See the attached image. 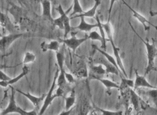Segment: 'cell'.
<instances>
[{
  "label": "cell",
  "mask_w": 157,
  "mask_h": 115,
  "mask_svg": "<svg viewBox=\"0 0 157 115\" xmlns=\"http://www.w3.org/2000/svg\"><path fill=\"white\" fill-rule=\"evenodd\" d=\"M129 24L131 26L132 29L133 30V31L136 33V35L138 36V37L141 39V40L145 44V47H146V50H147V65L146 69H145V72L144 76H145L147 74H149L150 72H152V70H155V58L157 55V49L155 47V40L154 39H152V43L150 44L149 43V41L147 39L146 40H144L141 36H140L138 33H136V31L133 28V27L132 26V24L130 22H129Z\"/></svg>",
  "instance_id": "cell-1"
},
{
  "label": "cell",
  "mask_w": 157,
  "mask_h": 115,
  "mask_svg": "<svg viewBox=\"0 0 157 115\" xmlns=\"http://www.w3.org/2000/svg\"><path fill=\"white\" fill-rule=\"evenodd\" d=\"M11 88V94L10 96V99H9V103H8V105L7 108L4 109L1 113V115H5L8 114L10 113H17L21 115H26V114H37L35 110L33 111H25L22 110L21 108H19L17 105L16 104V101L15 99V89H14L13 87H10Z\"/></svg>",
  "instance_id": "cell-2"
},
{
  "label": "cell",
  "mask_w": 157,
  "mask_h": 115,
  "mask_svg": "<svg viewBox=\"0 0 157 115\" xmlns=\"http://www.w3.org/2000/svg\"><path fill=\"white\" fill-rule=\"evenodd\" d=\"M59 72H60V70L59 69H57V71H56V73L55 74V77H54V80H53V81H52V85H51V87H50V89L48 92V93L46 94V98H45V100L44 102V105H43V106H42V108L40 110V112L39 113V114H43L45 113V111L46 110L48 107L49 105H51L52 101L57 98L55 96V94H53V92H54L55 86H56V85H57V80L59 74Z\"/></svg>",
  "instance_id": "cell-3"
},
{
  "label": "cell",
  "mask_w": 157,
  "mask_h": 115,
  "mask_svg": "<svg viewBox=\"0 0 157 115\" xmlns=\"http://www.w3.org/2000/svg\"><path fill=\"white\" fill-rule=\"evenodd\" d=\"M92 62H93L94 64H101L103 66H105L106 74H113L117 76H119L120 74V70L118 69L110 61H108V59L101 54V55H97L96 57L93 58Z\"/></svg>",
  "instance_id": "cell-4"
},
{
  "label": "cell",
  "mask_w": 157,
  "mask_h": 115,
  "mask_svg": "<svg viewBox=\"0 0 157 115\" xmlns=\"http://www.w3.org/2000/svg\"><path fill=\"white\" fill-rule=\"evenodd\" d=\"M28 33H10L7 35L2 36L0 40V47H1V51L5 52L6 50L9 48V47L11 45L14 41L17 40L21 37L24 36H28Z\"/></svg>",
  "instance_id": "cell-5"
},
{
  "label": "cell",
  "mask_w": 157,
  "mask_h": 115,
  "mask_svg": "<svg viewBox=\"0 0 157 115\" xmlns=\"http://www.w3.org/2000/svg\"><path fill=\"white\" fill-rule=\"evenodd\" d=\"M72 8V6H71L69 8V9H68V10L66 11V12L63 9L62 6L61 4L59 5V6L57 8L59 13L60 14V17L62 18L63 22V24H64V35L63 36L65 38L68 36V35L70 33L72 32V30L73 29V28L71 26V24H70L71 18L68 16V13H69V11L71 10Z\"/></svg>",
  "instance_id": "cell-6"
},
{
  "label": "cell",
  "mask_w": 157,
  "mask_h": 115,
  "mask_svg": "<svg viewBox=\"0 0 157 115\" xmlns=\"http://www.w3.org/2000/svg\"><path fill=\"white\" fill-rule=\"evenodd\" d=\"M88 35H86L85 38H77L75 37V35H73L71 38L64 39V40H61V41L64 44H66L70 49H71L72 51H73V53H75L78 47H79L81 44H83L84 42L88 40Z\"/></svg>",
  "instance_id": "cell-7"
},
{
  "label": "cell",
  "mask_w": 157,
  "mask_h": 115,
  "mask_svg": "<svg viewBox=\"0 0 157 115\" xmlns=\"http://www.w3.org/2000/svg\"><path fill=\"white\" fill-rule=\"evenodd\" d=\"M122 2H123V4H124L126 6H127L129 9H130V10L132 11V13L133 14V16L137 20H138L139 22H141V23L143 24V26H144V29L145 31H148L150 29V27L147 26V24H148L149 25H151V26H152L153 27H155V29L157 30V27H156L155 25H154L153 24L151 23V22H150L149 21L147 20V19L145 18L144 16H143L142 15H141V14L139 13L137 11H136L135 10H134L132 8L131 6H130L127 3H126L124 0H122Z\"/></svg>",
  "instance_id": "cell-8"
},
{
  "label": "cell",
  "mask_w": 157,
  "mask_h": 115,
  "mask_svg": "<svg viewBox=\"0 0 157 115\" xmlns=\"http://www.w3.org/2000/svg\"><path fill=\"white\" fill-rule=\"evenodd\" d=\"M108 40L110 41V43H111V45H112V47H113V53H114V56H115V59H116V60H117V63L118 66H119V67L120 68L121 71V72H122V74L124 75L126 78H127L128 77V75H127V74H126V72H125V70L124 66H123V64L122 63L121 58L120 54H119L120 49L118 48V47H116L115 44H114V43L113 36L108 38Z\"/></svg>",
  "instance_id": "cell-9"
},
{
  "label": "cell",
  "mask_w": 157,
  "mask_h": 115,
  "mask_svg": "<svg viewBox=\"0 0 157 115\" xmlns=\"http://www.w3.org/2000/svg\"><path fill=\"white\" fill-rule=\"evenodd\" d=\"M135 75H136V78H135V80H134V89H136L139 88H146L149 89L157 88L156 87L153 86L148 83V81L146 80L145 76H140L138 74L137 70H135Z\"/></svg>",
  "instance_id": "cell-10"
},
{
  "label": "cell",
  "mask_w": 157,
  "mask_h": 115,
  "mask_svg": "<svg viewBox=\"0 0 157 115\" xmlns=\"http://www.w3.org/2000/svg\"><path fill=\"white\" fill-rule=\"evenodd\" d=\"M75 101H76V92H75V89H72L68 97L65 98V112L61 113V114H70L71 112V108L73 107Z\"/></svg>",
  "instance_id": "cell-11"
},
{
  "label": "cell",
  "mask_w": 157,
  "mask_h": 115,
  "mask_svg": "<svg viewBox=\"0 0 157 115\" xmlns=\"http://www.w3.org/2000/svg\"><path fill=\"white\" fill-rule=\"evenodd\" d=\"M1 25L2 27H4L5 29L10 31V33H16L17 31L19 30V28L14 25L10 22L9 18L3 13H1Z\"/></svg>",
  "instance_id": "cell-12"
},
{
  "label": "cell",
  "mask_w": 157,
  "mask_h": 115,
  "mask_svg": "<svg viewBox=\"0 0 157 115\" xmlns=\"http://www.w3.org/2000/svg\"><path fill=\"white\" fill-rule=\"evenodd\" d=\"M42 5V17L50 22H53L54 19L51 15V3L50 0H42L41 2Z\"/></svg>",
  "instance_id": "cell-13"
},
{
  "label": "cell",
  "mask_w": 157,
  "mask_h": 115,
  "mask_svg": "<svg viewBox=\"0 0 157 115\" xmlns=\"http://www.w3.org/2000/svg\"><path fill=\"white\" fill-rule=\"evenodd\" d=\"M29 67L25 65L23 67V69H22V72L20 74L18 75L17 76H16L15 78H11V79L8 81H0V85H1V87H2V88H6L8 86L13 85V84H15L17 82H18L21 78L26 76L29 74Z\"/></svg>",
  "instance_id": "cell-14"
},
{
  "label": "cell",
  "mask_w": 157,
  "mask_h": 115,
  "mask_svg": "<svg viewBox=\"0 0 157 115\" xmlns=\"http://www.w3.org/2000/svg\"><path fill=\"white\" fill-rule=\"evenodd\" d=\"M130 102L132 104L133 107L136 112H139L141 110V109L143 108V103H144V101L141 100L137 94L134 92L133 89L131 88L130 89Z\"/></svg>",
  "instance_id": "cell-15"
},
{
  "label": "cell",
  "mask_w": 157,
  "mask_h": 115,
  "mask_svg": "<svg viewBox=\"0 0 157 115\" xmlns=\"http://www.w3.org/2000/svg\"><path fill=\"white\" fill-rule=\"evenodd\" d=\"M60 43L57 40H52L50 41L49 43L43 42L41 44V49L43 52H46L47 51H58L59 49Z\"/></svg>",
  "instance_id": "cell-16"
},
{
  "label": "cell",
  "mask_w": 157,
  "mask_h": 115,
  "mask_svg": "<svg viewBox=\"0 0 157 115\" xmlns=\"http://www.w3.org/2000/svg\"><path fill=\"white\" fill-rule=\"evenodd\" d=\"M81 21L80 23L78 24V26L74 27L73 29H78L81 31H84V32H90L92 29H94V28L98 27V24H89L87 23L85 20V17H81Z\"/></svg>",
  "instance_id": "cell-17"
},
{
  "label": "cell",
  "mask_w": 157,
  "mask_h": 115,
  "mask_svg": "<svg viewBox=\"0 0 157 115\" xmlns=\"http://www.w3.org/2000/svg\"><path fill=\"white\" fill-rule=\"evenodd\" d=\"M17 92H18L19 93H20L21 94L24 95V97H26L28 99H29L30 102L33 103V105L35 106V107H39V104H40V103L43 101L45 98L46 97V94H44V95H42L41 97H35L33 96V95L30 94V93H25V92H21V90H19V89H16Z\"/></svg>",
  "instance_id": "cell-18"
},
{
  "label": "cell",
  "mask_w": 157,
  "mask_h": 115,
  "mask_svg": "<svg viewBox=\"0 0 157 115\" xmlns=\"http://www.w3.org/2000/svg\"><path fill=\"white\" fill-rule=\"evenodd\" d=\"M101 1V0H94V4L91 9L89 10L86 11V12H83V13L79 14V15H75L73 18H81V17H88V18H94V17L96 15L97 13V10L98 7L99 6Z\"/></svg>",
  "instance_id": "cell-19"
},
{
  "label": "cell",
  "mask_w": 157,
  "mask_h": 115,
  "mask_svg": "<svg viewBox=\"0 0 157 115\" xmlns=\"http://www.w3.org/2000/svg\"><path fill=\"white\" fill-rule=\"evenodd\" d=\"M92 78H94V79H96L97 80L100 81L101 83L103 85H104L106 89H107V91L108 92V94L110 95V89L112 88H117L118 89H119L120 88V85H118L116 83L113 82V81L110 80L108 79H103V78H101L99 76H92Z\"/></svg>",
  "instance_id": "cell-20"
},
{
  "label": "cell",
  "mask_w": 157,
  "mask_h": 115,
  "mask_svg": "<svg viewBox=\"0 0 157 115\" xmlns=\"http://www.w3.org/2000/svg\"><path fill=\"white\" fill-rule=\"evenodd\" d=\"M96 21H97V23L98 24L97 28H99V30L100 31V34H101V35L102 36V38H103V43L101 44V49L105 50H105H106V42L108 41V40L105 37V31L104 30V28H103L102 23L101 22L99 17L98 15H96Z\"/></svg>",
  "instance_id": "cell-21"
},
{
  "label": "cell",
  "mask_w": 157,
  "mask_h": 115,
  "mask_svg": "<svg viewBox=\"0 0 157 115\" xmlns=\"http://www.w3.org/2000/svg\"><path fill=\"white\" fill-rule=\"evenodd\" d=\"M92 48H94V49H96L98 52L101 53V54H103V55H104V56H105L106 58L108 59V61H110L112 64H114V65L118 69L120 70V71H121L120 68L119 67V66H118L117 63V60H116V59H115V58H113V56H112V55H110L109 54H108V53L106 52V51H105V50H103V49H99V47H97V46H95V45H92Z\"/></svg>",
  "instance_id": "cell-22"
},
{
  "label": "cell",
  "mask_w": 157,
  "mask_h": 115,
  "mask_svg": "<svg viewBox=\"0 0 157 115\" xmlns=\"http://www.w3.org/2000/svg\"><path fill=\"white\" fill-rule=\"evenodd\" d=\"M121 84L119 88V90L121 92L125 90V89H127L128 88H134V80L123 78L122 76H121Z\"/></svg>",
  "instance_id": "cell-23"
},
{
  "label": "cell",
  "mask_w": 157,
  "mask_h": 115,
  "mask_svg": "<svg viewBox=\"0 0 157 115\" xmlns=\"http://www.w3.org/2000/svg\"><path fill=\"white\" fill-rule=\"evenodd\" d=\"M56 58H57V62L59 67L60 71L64 70L63 65L64 62H65V55L63 54V51H56Z\"/></svg>",
  "instance_id": "cell-24"
},
{
  "label": "cell",
  "mask_w": 157,
  "mask_h": 115,
  "mask_svg": "<svg viewBox=\"0 0 157 115\" xmlns=\"http://www.w3.org/2000/svg\"><path fill=\"white\" fill-rule=\"evenodd\" d=\"M91 71L94 73V74H97V76H101L106 74V70L103 67V65L101 64H99V65H93L92 64L90 66Z\"/></svg>",
  "instance_id": "cell-25"
},
{
  "label": "cell",
  "mask_w": 157,
  "mask_h": 115,
  "mask_svg": "<svg viewBox=\"0 0 157 115\" xmlns=\"http://www.w3.org/2000/svg\"><path fill=\"white\" fill-rule=\"evenodd\" d=\"M72 13L71 14V17L77 14H81L83 13L82 7L81 6L78 0H73V5H72Z\"/></svg>",
  "instance_id": "cell-26"
},
{
  "label": "cell",
  "mask_w": 157,
  "mask_h": 115,
  "mask_svg": "<svg viewBox=\"0 0 157 115\" xmlns=\"http://www.w3.org/2000/svg\"><path fill=\"white\" fill-rule=\"evenodd\" d=\"M145 94L152 100V101L157 108V88L150 89L149 90L145 92Z\"/></svg>",
  "instance_id": "cell-27"
},
{
  "label": "cell",
  "mask_w": 157,
  "mask_h": 115,
  "mask_svg": "<svg viewBox=\"0 0 157 115\" xmlns=\"http://www.w3.org/2000/svg\"><path fill=\"white\" fill-rule=\"evenodd\" d=\"M36 59V55L32 52L25 53L23 64H28L34 62Z\"/></svg>",
  "instance_id": "cell-28"
},
{
  "label": "cell",
  "mask_w": 157,
  "mask_h": 115,
  "mask_svg": "<svg viewBox=\"0 0 157 115\" xmlns=\"http://www.w3.org/2000/svg\"><path fill=\"white\" fill-rule=\"evenodd\" d=\"M89 39L92 40H98L100 41L101 43H103V38L101 34H99L97 31H90L88 35Z\"/></svg>",
  "instance_id": "cell-29"
},
{
  "label": "cell",
  "mask_w": 157,
  "mask_h": 115,
  "mask_svg": "<svg viewBox=\"0 0 157 115\" xmlns=\"http://www.w3.org/2000/svg\"><path fill=\"white\" fill-rule=\"evenodd\" d=\"M54 24L55 26H57L59 27V29H60L61 30H64V24H63V22L62 18L59 17V18H56L54 19V21L52 22Z\"/></svg>",
  "instance_id": "cell-30"
},
{
  "label": "cell",
  "mask_w": 157,
  "mask_h": 115,
  "mask_svg": "<svg viewBox=\"0 0 157 115\" xmlns=\"http://www.w3.org/2000/svg\"><path fill=\"white\" fill-rule=\"evenodd\" d=\"M77 75V76L79 78L87 77V76H88V72H87V69L86 66H84L83 67H82L79 70H78Z\"/></svg>",
  "instance_id": "cell-31"
},
{
  "label": "cell",
  "mask_w": 157,
  "mask_h": 115,
  "mask_svg": "<svg viewBox=\"0 0 157 115\" xmlns=\"http://www.w3.org/2000/svg\"><path fill=\"white\" fill-rule=\"evenodd\" d=\"M98 110H99L102 114H111V115H117V114H122V111H117V112H112L108 110H103L101 108H97Z\"/></svg>",
  "instance_id": "cell-32"
},
{
  "label": "cell",
  "mask_w": 157,
  "mask_h": 115,
  "mask_svg": "<svg viewBox=\"0 0 157 115\" xmlns=\"http://www.w3.org/2000/svg\"><path fill=\"white\" fill-rule=\"evenodd\" d=\"M65 76H66L67 82H68L69 84L74 83L75 82L73 76H72L71 74H69V73H67L65 72Z\"/></svg>",
  "instance_id": "cell-33"
},
{
  "label": "cell",
  "mask_w": 157,
  "mask_h": 115,
  "mask_svg": "<svg viewBox=\"0 0 157 115\" xmlns=\"http://www.w3.org/2000/svg\"><path fill=\"white\" fill-rule=\"evenodd\" d=\"M11 79V78L8 76L5 73L1 70L0 71V81H8Z\"/></svg>",
  "instance_id": "cell-34"
},
{
  "label": "cell",
  "mask_w": 157,
  "mask_h": 115,
  "mask_svg": "<svg viewBox=\"0 0 157 115\" xmlns=\"http://www.w3.org/2000/svg\"><path fill=\"white\" fill-rule=\"evenodd\" d=\"M117 0H110V8H109V10H108V22H110V17H111V13L112 10H113V8L114 4L115 3Z\"/></svg>",
  "instance_id": "cell-35"
},
{
  "label": "cell",
  "mask_w": 157,
  "mask_h": 115,
  "mask_svg": "<svg viewBox=\"0 0 157 115\" xmlns=\"http://www.w3.org/2000/svg\"><path fill=\"white\" fill-rule=\"evenodd\" d=\"M150 15L151 16H157V12H150Z\"/></svg>",
  "instance_id": "cell-36"
},
{
  "label": "cell",
  "mask_w": 157,
  "mask_h": 115,
  "mask_svg": "<svg viewBox=\"0 0 157 115\" xmlns=\"http://www.w3.org/2000/svg\"><path fill=\"white\" fill-rule=\"evenodd\" d=\"M39 1H40V2H41V1H42V0H39Z\"/></svg>",
  "instance_id": "cell-37"
}]
</instances>
